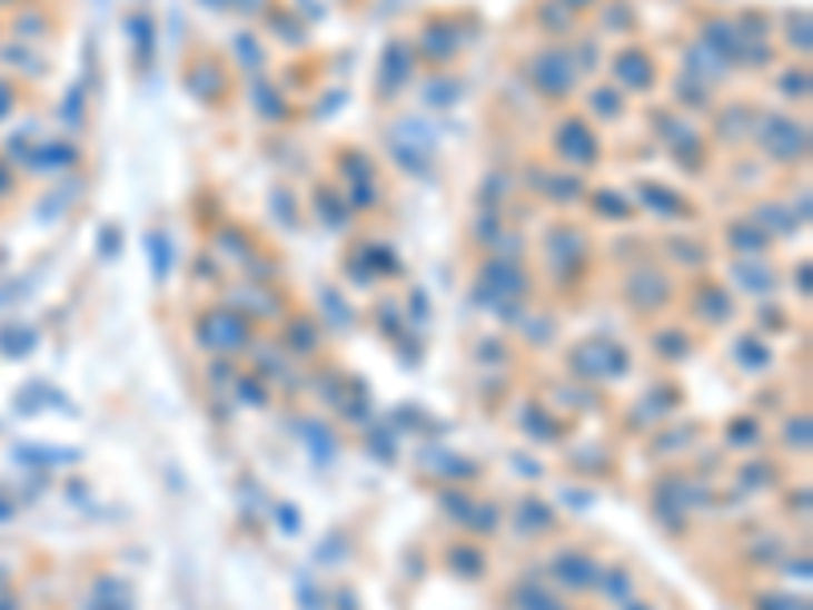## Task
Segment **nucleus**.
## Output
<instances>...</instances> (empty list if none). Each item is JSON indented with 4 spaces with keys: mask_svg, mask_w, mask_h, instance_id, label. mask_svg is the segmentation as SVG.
<instances>
[{
    "mask_svg": "<svg viewBox=\"0 0 813 610\" xmlns=\"http://www.w3.org/2000/svg\"><path fill=\"white\" fill-rule=\"evenodd\" d=\"M537 66L549 73V78H542V86L549 90V95H566L569 86H574V66L566 61V53H557V49L554 53H542Z\"/></svg>",
    "mask_w": 813,
    "mask_h": 610,
    "instance_id": "f257e3e1",
    "label": "nucleus"
}]
</instances>
